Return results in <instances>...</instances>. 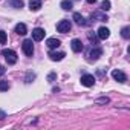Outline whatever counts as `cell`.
I'll return each instance as SVG.
<instances>
[{
  "instance_id": "1",
  "label": "cell",
  "mask_w": 130,
  "mask_h": 130,
  "mask_svg": "<svg viewBox=\"0 0 130 130\" xmlns=\"http://www.w3.org/2000/svg\"><path fill=\"white\" fill-rule=\"evenodd\" d=\"M2 54H3V57H5V60H6L8 64H15L17 63V54L12 49H3Z\"/></svg>"
},
{
  "instance_id": "2",
  "label": "cell",
  "mask_w": 130,
  "mask_h": 130,
  "mask_svg": "<svg viewBox=\"0 0 130 130\" xmlns=\"http://www.w3.org/2000/svg\"><path fill=\"white\" fill-rule=\"evenodd\" d=\"M71 28H72V23L69 20H60L57 23V31L61 32V34H68L71 31Z\"/></svg>"
},
{
  "instance_id": "3",
  "label": "cell",
  "mask_w": 130,
  "mask_h": 130,
  "mask_svg": "<svg viewBox=\"0 0 130 130\" xmlns=\"http://www.w3.org/2000/svg\"><path fill=\"white\" fill-rule=\"evenodd\" d=\"M22 49H23L25 55L32 57V54H34V44H32V40H25V41L22 43Z\"/></svg>"
},
{
  "instance_id": "4",
  "label": "cell",
  "mask_w": 130,
  "mask_h": 130,
  "mask_svg": "<svg viewBox=\"0 0 130 130\" xmlns=\"http://www.w3.org/2000/svg\"><path fill=\"white\" fill-rule=\"evenodd\" d=\"M112 77H113V80H116L118 83H125V81H127V75H125L122 71H118V69H115V71L112 72Z\"/></svg>"
},
{
  "instance_id": "5",
  "label": "cell",
  "mask_w": 130,
  "mask_h": 130,
  "mask_svg": "<svg viewBox=\"0 0 130 130\" xmlns=\"http://www.w3.org/2000/svg\"><path fill=\"white\" fill-rule=\"evenodd\" d=\"M81 84L83 86H86V87H92L93 84H95V77L93 75H83L81 77Z\"/></svg>"
},
{
  "instance_id": "6",
  "label": "cell",
  "mask_w": 130,
  "mask_h": 130,
  "mask_svg": "<svg viewBox=\"0 0 130 130\" xmlns=\"http://www.w3.org/2000/svg\"><path fill=\"white\" fill-rule=\"evenodd\" d=\"M44 35H46V32H44V29H41V28H35V29L32 31V38H34L35 41H41V40L44 38Z\"/></svg>"
},
{
  "instance_id": "7",
  "label": "cell",
  "mask_w": 130,
  "mask_h": 130,
  "mask_svg": "<svg viewBox=\"0 0 130 130\" xmlns=\"http://www.w3.org/2000/svg\"><path fill=\"white\" fill-rule=\"evenodd\" d=\"M47 57H49L52 61H61L64 57H66V54H64V52H57V51H51V52L47 54Z\"/></svg>"
},
{
  "instance_id": "8",
  "label": "cell",
  "mask_w": 130,
  "mask_h": 130,
  "mask_svg": "<svg viewBox=\"0 0 130 130\" xmlns=\"http://www.w3.org/2000/svg\"><path fill=\"white\" fill-rule=\"evenodd\" d=\"M103 55V49H100V47H95V49H90V52H89V60H98L100 57Z\"/></svg>"
},
{
  "instance_id": "9",
  "label": "cell",
  "mask_w": 130,
  "mask_h": 130,
  "mask_svg": "<svg viewBox=\"0 0 130 130\" xmlns=\"http://www.w3.org/2000/svg\"><path fill=\"white\" fill-rule=\"evenodd\" d=\"M74 20H75V23H77L78 26H87V25H89V23L86 22V19H84L80 12H75V14H74Z\"/></svg>"
},
{
  "instance_id": "10",
  "label": "cell",
  "mask_w": 130,
  "mask_h": 130,
  "mask_svg": "<svg viewBox=\"0 0 130 130\" xmlns=\"http://www.w3.org/2000/svg\"><path fill=\"white\" fill-rule=\"evenodd\" d=\"M71 47H72L74 52H81V51H83V43H81V40L74 38L72 43H71Z\"/></svg>"
},
{
  "instance_id": "11",
  "label": "cell",
  "mask_w": 130,
  "mask_h": 130,
  "mask_svg": "<svg viewBox=\"0 0 130 130\" xmlns=\"http://www.w3.org/2000/svg\"><path fill=\"white\" fill-rule=\"evenodd\" d=\"M109 35H110V31H109L107 28L101 26V28L98 29V38H100V40H106V38H109Z\"/></svg>"
},
{
  "instance_id": "12",
  "label": "cell",
  "mask_w": 130,
  "mask_h": 130,
  "mask_svg": "<svg viewBox=\"0 0 130 130\" xmlns=\"http://www.w3.org/2000/svg\"><path fill=\"white\" fill-rule=\"evenodd\" d=\"M46 44H47V47H51V49H57V47L61 44V41H60L58 38H47Z\"/></svg>"
},
{
  "instance_id": "13",
  "label": "cell",
  "mask_w": 130,
  "mask_h": 130,
  "mask_svg": "<svg viewBox=\"0 0 130 130\" xmlns=\"http://www.w3.org/2000/svg\"><path fill=\"white\" fill-rule=\"evenodd\" d=\"M29 8L31 11H38L41 8V0H29Z\"/></svg>"
},
{
  "instance_id": "14",
  "label": "cell",
  "mask_w": 130,
  "mask_h": 130,
  "mask_svg": "<svg viewBox=\"0 0 130 130\" xmlns=\"http://www.w3.org/2000/svg\"><path fill=\"white\" fill-rule=\"evenodd\" d=\"M92 20H98V22H107V15L103 14V12H93L92 14Z\"/></svg>"
},
{
  "instance_id": "15",
  "label": "cell",
  "mask_w": 130,
  "mask_h": 130,
  "mask_svg": "<svg viewBox=\"0 0 130 130\" xmlns=\"http://www.w3.org/2000/svg\"><path fill=\"white\" fill-rule=\"evenodd\" d=\"M15 32H17L19 35H25V34L28 32V28H26V25H25V23H19V25L15 26Z\"/></svg>"
},
{
  "instance_id": "16",
  "label": "cell",
  "mask_w": 130,
  "mask_h": 130,
  "mask_svg": "<svg viewBox=\"0 0 130 130\" xmlns=\"http://www.w3.org/2000/svg\"><path fill=\"white\" fill-rule=\"evenodd\" d=\"M60 6H61L64 11H71V9L74 8V5H72V2H71V0H63Z\"/></svg>"
},
{
  "instance_id": "17",
  "label": "cell",
  "mask_w": 130,
  "mask_h": 130,
  "mask_svg": "<svg viewBox=\"0 0 130 130\" xmlns=\"http://www.w3.org/2000/svg\"><path fill=\"white\" fill-rule=\"evenodd\" d=\"M112 6V3L109 2V0H104V2H101V11H109Z\"/></svg>"
},
{
  "instance_id": "18",
  "label": "cell",
  "mask_w": 130,
  "mask_h": 130,
  "mask_svg": "<svg viewBox=\"0 0 130 130\" xmlns=\"http://www.w3.org/2000/svg\"><path fill=\"white\" fill-rule=\"evenodd\" d=\"M121 35H122V38H128V37H130V28H128V26L122 28V29H121Z\"/></svg>"
},
{
  "instance_id": "19",
  "label": "cell",
  "mask_w": 130,
  "mask_h": 130,
  "mask_svg": "<svg viewBox=\"0 0 130 130\" xmlns=\"http://www.w3.org/2000/svg\"><path fill=\"white\" fill-rule=\"evenodd\" d=\"M87 38L90 40V43H92V44H98V37H96L95 34L89 32V34H87Z\"/></svg>"
},
{
  "instance_id": "20",
  "label": "cell",
  "mask_w": 130,
  "mask_h": 130,
  "mask_svg": "<svg viewBox=\"0 0 130 130\" xmlns=\"http://www.w3.org/2000/svg\"><path fill=\"white\" fill-rule=\"evenodd\" d=\"M11 5L14 8H23V0H11Z\"/></svg>"
},
{
  "instance_id": "21",
  "label": "cell",
  "mask_w": 130,
  "mask_h": 130,
  "mask_svg": "<svg viewBox=\"0 0 130 130\" xmlns=\"http://www.w3.org/2000/svg\"><path fill=\"white\" fill-rule=\"evenodd\" d=\"M8 89H9L8 81H0V92H5V90H8Z\"/></svg>"
},
{
  "instance_id": "22",
  "label": "cell",
  "mask_w": 130,
  "mask_h": 130,
  "mask_svg": "<svg viewBox=\"0 0 130 130\" xmlns=\"http://www.w3.org/2000/svg\"><path fill=\"white\" fill-rule=\"evenodd\" d=\"M5 43H6V32L0 31V44H5Z\"/></svg>"
},
{
  "instance_id": "23",
  "label": "cell",
  "mask_w": 130,
  "mask_h": 130,
  "mask_svg": "<svg viewBox=\"0 0 130 130\" xmlns=\"http://www.w3.org/2000/svg\"><path fill=\"white\" fill-rule=\"evenodd\" d=\"M109 101H110V100H109L107 96H106V98H100V100H96V103H98V104H107Z\"/></svg>"
},
{
  "instance_id": "24",
  "label": "cell",
  "mask_w": 130,
  "mask_h": 130,
  "mask_svg": "<svg viewBox=\"0 0 130 130\" xmlns=\"http://www.w3.org/2000/svg\"><path fill=\"white\" fill-rule=\"evenodd\" d=\"M55 77H57V75H55L54 72H52V74H49V75H47V81H54V80H55Z\"/></svg>"
},
{
  "instance_id": "25",
  "label": "cell",
  "mask_w": 130,
  "mask_h": 130,
  "mask_svg": "<svg viewBox=\"0 0 130 130\" xmlns=\"http://www.w3.org/2000/svg\"><path fill=\"white\" fill-rule=\"evenodd\" d=\"M3 74H5V68L2 66V64H0V77H2Z\"/></svg>"
},
{
  "instance_id": "26",
  "label": "cell",
  "mask_w": 130,
  "mask_h": 130,
  "mask_svg": "<svg viewBox=\"0 0 130 130\" xmlns=\"http://www.w3.org/2000/svg\"><path fill=\"white\" fill-rule=\"evenodd\" d=\"M6 116V113L3 112V110H0V119H2V118H5Z\"/></svg>"
},
{
  "instance_id": "27",
  "label": "cell",
  "mask_w": 130,
  "mask_h": 130,
  "mask_svg": "<svg viewBox=\"0 0 130 130\" xmlns=\"http://www.w3.org/2000/svg\"><path fill=\"white\" fill-rule=\"evenodd\" d=\"M86 2H87V3H90V5H92V3H95V2H96V0H86Z\"/></svg>"
}]
</instances>
